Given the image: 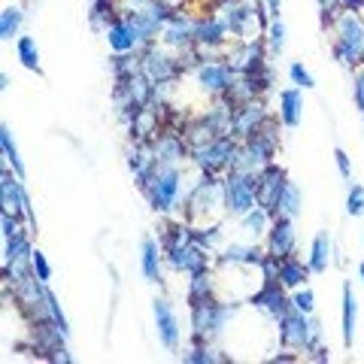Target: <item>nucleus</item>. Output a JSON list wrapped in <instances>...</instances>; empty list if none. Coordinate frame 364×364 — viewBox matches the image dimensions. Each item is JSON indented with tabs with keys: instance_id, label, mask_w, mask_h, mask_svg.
Wrapping results in <instances>:
<instances>
[{
	"instance_id": "1",
	"label": "nucleus",
	"mask_w": 364,
	"mask_h": 364,
	"mask_svg": "<svg viewBox=\"0 0 364 364\" xmlns=\"http://www.w3.org/2000/svg\"><path fill=\"white\" fill-rule=\"evenodd\" d=\"M234 316H237L234 304H219L213 298L191 304V337H195V343H210V340L222 337L225 325Z\"/></svg>"
},
{
	"instance_id": "2",
	"label": "nucleus",
	"mask_w": 364,
	"mask_h": 364,
	"mask_svg": "<svg viewBox=\"0 0 364 364\" xmlns=\"http://www.w3.org/2000/svg\"><path fill=\"white\" fill-rule=\"evenodd\" d=\"M258 207V170L231 167L225 176V210L243 219L249 210Z\"/></svg>"
},
{
	"instance_id": "3",
	"label": "nucleus",
	"mask_w": 364,
	"mask_h": 364,
	"mask_svg": "<svg viewBox=\"0 0 364 364\" xmlns=\"http://www.w3.org/2000/svg\"><path fill=\"white\" fill-rule=\"evenodd\" d=\"M277 146H279V136L273 134V122L267 119L261 128H255L252 134L246 136V146L237 155V170H261L273 164V155H277Z\"/></svg>"
},
{
	"instance_id": "4",
	"label": "nucleus",
	"mask_w": 364,
	"mask_h": 364,
	"mask_svg": "<svg viewBox=\"0 0 364 364\" xmlns=\"http://www.w3.org/2000/svg\"><path fill=\"white\" fill-rule=\"evenodd\" d=\"M237 155H240V146H237V136H231V134H219V136H213V140L191 149V158H195V164L203 170V173L231 170L237 164Z\"/></svg>"
},
{
	"instance_id": "5",
	"label": "nucleus",
	"mask_w": 364,
	"mask_h": 364,
	"mask_svg": "<svg viewBox=\"0 0 364 364\" xmlns=\"http://www.w3.org/2000/svg\"><path fill=\"white\" fill-rule=\"evenodd\" d=\"M279 340H282V346L310 352L318 346V340H322V325L291 306V310L279 318Z\"/></svg>"
},
{
	"instance_id": "6",
	"label": "nucleus",
	"mask_w": 364,
	"mask_h": 364,
	"mask_svg": "<svg viewBox=\"0 0 364 364\" xmlns=\"http://www.w3.org/2000/svg\"><path fill=\"white\" fill-rule=\"evenodd\" d=\"M179 191H182V170H179V164H158L149 188H146L143 195L149 198L152 210L167 213V210H173L179 203Z\"/></svg>"
},
{
	"instance_id": "7",
	"label": "nucleus",
	"mask_w": 364,
	"mask_h": 364,
	"mask_svg": "<svg viewBox=\"0 0 364 364\" xmlns=\"http://www.w3.org/2000/svg\"><path fill=\"white\" fill-rule=\"evenodd\" d=\"M334 55L340 64H358L364 61V25L355 13H343L337 21V43Z\"/></svg>"
},
{
	"instance_id": "8",
	"label": "nucleus",
	"mask_w": 364,
	"mask_h": 364,
	"mask_svg": "<svg viewBox=\"0 0 364 364\" xmlns=\"http://www.w3.org/2000/svg\"><path fill=\"white\" fill-rule=\"evenodd\" d=\"M213 207H225V179H215V173H203L188 191L186 210L188 215H195Z\"/></svg>"
},
{
	"instance_id": "9",
	"label": "nucleus",
	"mask_w": 364,
	"mask_h": 364,
	"mask_svg": "<svg viewBox=\"0 0 364 364\" xmlns=\"http://www.w3.org/2000/svg\"><path fill=\"white\" fill-rule=\"evenodd\" d=\"M222 18H225L228 31L237 33V37H243V40H252L249 33L261 31V25H264V13H261L258 6H249L246 0H228Z\"/></svg>"
},
{
	"instance_id": "10",
	"label": "nucleus",
	"mask_w": 364,
	"mask_h": 364,
	"mask_svg": "<svg viewBox=\"0 0 364 364\" xmlns=\"http://www.w3.org/2000/svg\"><path fill=\"white\" fill-rule=\"evenodd\" d=\"M286 186H289V179L277 164L261 167L258 170V207H264L270 215H277L279 198H282V191H286Z\"/></svg>"
},
{
	"instance_id": "11",
	"label": "nucleus",
	"mask_w": 364,
	"mask_h": 364,
	"mask_svg": "<svg viewBox=\"0 0 364 364\" xmlns=\"http://www.w3.org/2000/svg\"><path fill=\"white\" fill-rule=\"evenodd\" d=\"M0 191H4V210L6 213H21L31 228H37V215L31 210V198L25 195V186H21L18 173L13 176L9 170H4V173H0Z\"/></svg>"
},
{
	"instance_id": "12",
	"label": "nucleus",
	"mask_w": 364,
	"mask_h": 364,
	"mask_svg": "<svg viewBox=\"0 0 364 364\" xmlns=\"http://www.w3.org/2000/svg\"><path fill=\"white\" fill-rule=\"evenodd\" d=\"M167 264L173 270H186V273L210 270V249L198 246L195 240L182 243V246H170L167 249Z\"/></svg>"
},
{
	"instance_id": "13",
	"label": "nucleus",
	"mask_w": 364,
	"mask_h": 364,
	"mask_svg": "<svg viewBox=\"0 0 364 364\" xmlns=\"http://www.w3.org/2000/svg\"><path fill=\"white\" fill-rule=\"evenodd\" d=\"M252 306H255V310H261V313L273 316L279 322V318L291 310V301L282 294V282L279 279H267L264 289L252 294Z\"/></svg>"
},
{
	"instance_id": "14",
	"label": "nucleus",
	"mask_w": 364,
	"mask_h": 364,
	"mask_svg": "<svg viewBox=\"0 0 364 364\" xmlns=\"http://www.w3.org/2000/svg\"><path fill=\"white\" fill-rule=\"evenodd\" d=\"M237 67L234 64H222V61H213V64H200L198 67V82L213 91V95H225L228 88L237 82Z\"/></svg>"
},
{
	"instance_id": "15",
	"label": "nucleus",
	"mask_w": 364,
	"mask_h": 364,
	"mask_svg": "<svg viewBox=\"0 0 364 364\" xmlns=\"http://www.w3.org/2000/svg\"><path fill=\"white\" fill-rule=\"evenodd\" d=\"M152 313H155V328H158V340H161V346L173 352L179 346V318L173 313V306H170L164 298H155L152 304Z\"/></svg>"
},
{
	"instance_id": "16",
	"label": "nucleus",
	"mask_w": 364,
	"mask_h": 364,
	"mask_svg": "<svg viewBox=\"0 0 364 364\" xmlns=\"http://www.w3.org/2000/svg\"><path fill=\"white\" fill-rule=\"evenodd\" d=\"M294 243H298V237H294V219H282L277 215V222L267 231V255L273 258H289L294 255Z\"/></svg>"
},
{
	"instance_id": "17",
	"label": "nucleus",
	"mask_w": 364,
	"mask_h": 364,
	"mask_svg": "<svg viewBox=\"0 0 364 364\" xmlns=\"http://www.w3.org/2000/svg\"><path fill=\"white\" fill-rule=\"evenodd\" d=\"M179 70H182L179 61L167 58V55L155 52V49H149V52H146V58H143V73L149 76L155 85H170L179 76Z\"/></svg>"
},
{
	"instance_id": "18",
	"label": "nucleus",
	"mask_w": 364,
	"mask_h": 364,
	"mask_svg": "<svg viewBox=\"0 0 364 364\" xmlns=\"http://www.w3.org/2000/svg\"><path fill=\"white\" fill-rule=\"evenodd\" d=\"M267 122V109L264 104H243L234 109V124H231V136H240V140H246L249 134H252L255 128H261V124Z\"/></svg>"
},
{
	"instance_id": "19",
	"label": "nucleus",
	"mask_w": 364,
	"mask_h": 364,
	"mask_svg": "<svg viewBox=\"0 0 364 364\" xmlns=\"http://www.w3.org/2000/svg\"><path fill=\"white\" fill-rule=\"evenodd\" d=\"M161 37H164V43L182 46V49H186V46L195 43V21H191L186 13H173V16L164 21Z\"/></svg>"
},
{
	"instance_id": "20",
	"label": "nucleus",
	"mask_w": 364,
	"mask_h": 364,
	"mask_svg": "<svg viewBox=\"0 0 364 364\" xmlns=\"http://www.w3.org/2000/svg\"><path fill=\"white\" fill-rule=\"evenodd\" d=\"M261 58H264V46L261 40H243V46L231 55V64L237 67V73H258Z\"/></svg>"
},
{
	"instance_id": "21",
	"label": "nucleus",
	"mask_w": 364,
	"mask_h": 364,
	"mask_svg": "<svg viewBox=\"0 0 364 364\" xmlns=\"http://www.w3.org/2000/svg\"><path fill=\"white\" fill-rule=\"evenodd\" d=\"M310 264L306 261H301V258H294V255H289V258H282L279 261V273H277V279L282 282V289H301L306 279H310Z\"/></svg>"
},
{
	"instance_id": "22",
	"label": "nucleus",
	"mask_w": 364,
	"mask_h": 364,
	"mask_svg": "<svg viewBox=\"0 0 364 364\" xmlns=\"http://www.w3.org/2000/svg\"><path fill=\"white\" fill-rule=\"evenodd\" d=\"M225 33H228V25L225 18H215V16H207V18H198L195 21V43L198 46H222L225 43Z\"/></svg>"
},
{
	"instance_id": "23",
	"label": "nucleus",
	"mask_w": 364,
	"mask_h": 364,
	"mask_svg": "<svg viewBox=\"0 0 364 364\" xmlns=\"http://www.w3.org/2000/svg\"><path fill=\"white\" fill-rule=\"evenodd\" d=\"M304 119V95L298 88H286L279 95V122L286 128H298Z\"/></svg>"
},
{
	"instance_id": "24",
	"label": "nucleus",
	"mask_w": 364,
	"mask_h": 364,
	"mask_svg": "<svg viewBox=\"0 0 364 364\" xmlns=\"http://www.w3.org/2000/svg\"><path fill=\"white\" fill-rule=\"evenodd\" d=\"M107 40H109V49L116 52V55H122V52H136V40H134V33H131V28H128V21H124V16L116 18V21H112V25L107 28Z\"/></svg>"
},
{
	"instance_id": "25",
	"label": "nucleus",
	"mask_w": 364,
	"mask_h": 364,
	"mask_svg": "<svg viewBox=\"0 0 364 364\" xmlns=\"http://www.w3.org/2000/svg\"><path fill=\"white\" fill-rule=\"evenodd\" d=\"M140 270L143 277L149 282H158L161 279V255H158V240L152 237H143V246H140Z\"/></svg>"
},
{
	"instance_id": "26",
	"label": "nucleus",
	"mask_w": 364,
	"mask_h": 364,
	"mask_svg": "<svg viewBox=\"0 0 364 364\" xmlns=\"http://www.w3.org/2000/svg\"><path fill=\"white\" fill-rule=\"evenodd\" d=\"M306 264H310L313 273H325V270H328V264H331V237H328V231H318V234H316Z\"/></svg>"
},
{
	"instance_id": "27",
	"label": "nucleus",
	"mask_w": 364,
	"mask_h": 364,
	"mask_svg": "<svg viewBox=\"0 0 364 364\" xmlns=\"http://www.w3.org/2000/svg\"><path fill=\"white\" fill-rule=\"evenodd\" d=\"M222 264H261L264 261V252L258 246H240V243H231L225 246V252L219 255Z\"/></svg>"
},
{
	"instance_id": "28",
	"label": "nucleus",
	"mask_w": 364,
	"mask_h": 364,
	"mask_svg": "<svg viewBox=\"0 0 364 364\" xmlns=\"http://www.w3.org/2000/svg\"><path fill=\"white\" fill-rule=\"evenodd\" d=\"M355 313H358L355 294H352L349 286H343V343L346 346H352V340H355Z\"/></svg>"
},
{
	"instance_id": "29",
	"label": "nucleus",
	"mask_w": 364,
	"mask_h": 364,
	"mask_svg": "<svg viewBox=\"0 0 364 364\" xmlns=\"http://www.w3.org/2000/svg\"><path fill=\"white\" fill-rule=\"evenodd\" d=\"M0 146H4V158H6V164L13 167V173L25 176V164H21V158H18V146L13 140V131H9V124H0Z\"/></svg>"
},
{
	"instance_id": "30",
	"label": "nucleus",
	"mask_w": 364,
	"mask_h": 364,
	"mask_svg": "<svg viewBox=\"0 0 364 364\" xmlns=\"http://www.w3.org/2000/svg\"><path fill=\"white\" fill-rule=\"evenodd\" d=\"M21 21H25V13H21V6H6L4 13H0V40L9 43L13 37H18Z\"/></svg>"
},
{
	"instance_id": "31",
	"label": "nucleus",
	"mask_w": 364,
	"mask_h": 364,
	"mask_svg": "<svg viewBox=\"0 0 364 364\" xmlns=\"http://www.w3.org/2000/svg\"><path fill=\"white\" fill-rule=\"evenodd\" d=\"M298 213H301V188L294 186V182H289L286 191H282V198H279L277 215H282V219H298ZM277 215H273V219H277Z\"/></svg>"
},
{
	"instance_id": "32",
	"label": "nucleus",
	"mask_w": 364,
	"mask_h": 364,
	"mask_svg": "<svg viewBox=\"0 0 364 364\" xmlns=\"http://www.w3.org/2000/svg\"><path fill=\"white\" fill-rule=\"evenodd\" d=\"M210 294H213V277H210V270L191 273V279H188V304L207 301Z\"/></svg>"
},
{
	"instance_id": "33",
	"label": "nucleus",
	"mask_w": 364,
	"mask_h": 364,
	"mask_svg": "<svg viewBox=\"0 0 364 364\" xmlns=\"http://www.w3.org/2000/svg\"><path fill=\"white\" fill-rule=\"evenodd\" d=\"M16 52H18V61L25 64L28 70H40V46L33 37H18Z\"/></svg>"
},
{
	"instance_id": "34",
	"label": "nucleus",
	"mask_w": 364,
	"mask_h": 364,
	"mask_svg": "<svg viewBox=\"0 0 364 364\" xmlns=\"http://www.w3.org/2000/svg\"><path fill=\"white\" fill-rule=\"evenodd\" d=\"M267 219H270V213H267L264 207H255V210H249V213L243 215L240 225H243V231H246L249 237H258V234L267 231Z\"/></svg>"
},
{
	"instance_id": "35",
	"label": "nucleus",
	"mask_w": 364,
	"mask_h": 364,
	"mask_svg": "<svg viewBox=\"0 0 364 364\" xmlns=\"http://www.w3.org/2000/svg\"><path fill=\"white\" fill-rule=\"evenodd\" d=\"M182 361H188V364H213V361H225V358L215 355V349H210L207 343H198V346H191L188 352H182Z\"/></svg>"
},
{
	"instance_id": "36",
	"label": "nucleus",
	"mask_w": 364,
	"mask_h": 364,
	"mask_svg": "<svg viewBox=\"0 0 364 364\" xmlns=\"http://www.w3.org/2000/svg\"><path fill=\"white\" fill-rule=\"evenodd\" d=\"M267 46L273 55H279L282 49H286V25H282L279 18H270L267 25Z\"/></svg>"
},
{
	"instance_id": "37",
	"label": "nucleus",
	"mask_w": 364,
	"mask_h": 364,
	"mask_svg": "<svg viewBox=\"0 0 364 364\" xmlns=\"http://www.w3.org/2000/svg\"><path fill=\"white\" fill-rule=\"evenodd\" d=\"M191 240H195L198 246H203V249H215L222 243V231L219 228H191Z\"/></svg>"
},
{
	"instance_id": "38",
	"label": "nucleus",
	"mask_w": 364,
	"mask_h": 364,
	"mask_svg": "<svg viewBox=\"0 0 364 364\" xmlns=\"http://www.w3.org/2000/svg\"><path fill=\"white\" fill-rule=\"evenodd\" d=\"M346 213L352 219L364 215V188L361 186H349V195H346Z\"/></svg>"
},
{
	"instance_id": "39",
	"label": "nucleus",
	"mask_w": 364,
	"mask_h": 364,
	"mask_svg": "<svg viewBox=\"0 0 364 364\" xmlns=\"http://www.w3.org/2000/svg\"><path fill=\"white\" fill-rule=\"evenodd\" d=\"M291 306H294V310H301V313H306V316H313V310H316V294H313V289H298V291H294Z\"/></svg>"
},
{
	"instance_id": "40",
	"label": "nucleus",
	"mask_w": 364,
	"mask_h": 364,
	"mask_svg": "<svg viewBox=\"0 0 364 364\" xmlns=\"http://www.w3.org/2000/svg\"><path fill=\"white\" fill-rule=\"evenodd\" d=\"M31 267H33V277H37V279H43V282H49V279H52V267H49V261H46V255L40 252V249H33Z\"/></svg>"
},
{
	"instance_id": "41",
	"label": "nucleus",
	"mask_w": 364,
	"mask_h": 364,
	"mask_svg": "<svg viewBox=\"0 0 364 364\" xmlns=\"http://www.w3.org/2000/svg\"><path fill=\"white\" fill-rule=\"evenodd\" d=\"M289 76H291V82H294V85H301V88H313V85H316V82H313V76L304 70V64H301V61H294V64L289 67Z\"/></svg>"
},
{
	"instance_id": "42",
	"label": "nucleus",
	"mask_w": 364,
	"mask_h": 364,
	"mask_svg": "<svg viewBox=\"0 0 364 364\" xmlns=\"http://www.w3.org/2000/svg\"><path fill=\"white\" fill-rule=\"evenodd\" d=\"M0 225H4V240H9V237H16L21 234V228H18V219H16V213H0Z\"/></svg>"
},
{
	"instance_id": "43",
	"label": "nucleus",
	"mask_w": 364,
	"mask_h": 364,
	"mask_svg": "<svg viewBox=\"0 0 364 364\" xmlns=\"http://www.w3.org/2000/svg\"><path fill=\"white\" fill-rule=\"evenodd\" d=\"M334 161H337V170L343 179H352V164H349V155L343 149H334Z\"/></svg>"
},
{
	"instance_id": "44",
	"label": "nucleus",
	"mask_w": 364,
	"mask_h": 364,
	"mask_svg": "<svg viewBox=\"0 0 364 364\" xmlns=\"http://www.w3.org/2000/svg\"><path fill=\"white\" fill-rule=\"evenodd\" d=\"M352 91H355V104H358V109L364 112V70L355 76V88H352Z\"/></svg>"
},
{
	"instance_id": "45",
	"label": "nucleus",
	"mask_w": 364,
	"mask_h": 364,
	"mask_svg": "<svg viewBox=\"0 0 364 364\" xmlns=\"http://www.w3.org/2000/svg\"><path fill=\"white\" fill-rule=\"evenodd\" d=\"M279 6H282V0H267V13L273 18H279Z\"/></svg>"
},
{
	"instance_id": "46",
	"label": "nucleus",
	"mask_w": 364,
	"mask_h": 364,
	"mask_svg": "<svg viewBox=\"0 0 364 364\" xmlns=\"http://www.w3.org/2000/svg\"><path fill=\"white\" fill-rule=\"evenodd\" d=\"M340 6H346V9H355V6H361V0H340Z\"/></svg>"
},
{
	"instance_id": "47",
	"label": "nucleus",
	"mask_w": 364,
	"mask_h": 364,
	"mask_svg": "<svg viewBox=\"0 0 364 364\" xmlns=\"http://www.w3.org/2000/svg\"><path fill=\"white\" fill-rule=\"evenodd\" d=\"M6 88H9V76L0 73V91H6Z\"/></svg>"
},
{
	"instance_id": "48",
	"label": "nucleus",
	"mask_w": 364,
	"mask_h": 364,
	"mask_svg": "<svg viewBox=\"0 0 364 364\" xmlns=\"http://www.w3.org/2000/svg\"><path fill=\"white\" fill-rule=\"evenodd\" d=\"M146 4H149V0H128V6H136V9L146 6Z\"/></svg>"
},
{
	"instance_id": "49",
	"label": "nucleus",
	"mask_w": 364,
	"mask_h": 364,
	"mask_svg": "<svg viewBox=\"0 0 364 364\" xmlns=\"http://www.w3.org/2000/svg\"><path fill=\"white\" fill-rule=\"evenodd\" d=\"M358 277H361V282H364V261H361V264H358Z\"/></svg>"
}]
</instances>
